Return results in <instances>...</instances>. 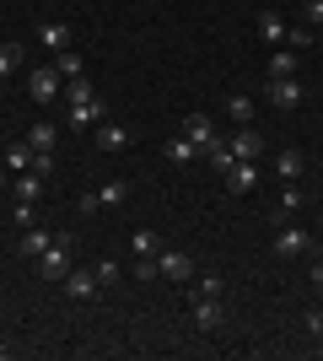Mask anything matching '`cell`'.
Here are the masks:
<instances>
[{
	"label": "cell",
	"instance_id": "1",
	"mask_svg": "<svg viewBox=\"0 0 323 361\" xmlns=\"http://www.w3.org/2000/svg\"><path fill=\"white\" fill-rule=\"evenodd\" d=\"M70 264H76V259H70V238H65V232H54V243L38 254V270H44L49 281H65V270H70Z\"/></svg>",
	"mask_w": 323,
	"mask_h": 361
},
{
	"label": "cell",
	"instance_id": "2",
	"mask_svg": "<svg viewBox=\"0 0 323 361\" xmlns=\"http://www.w3.org/2000/svg\"><path fill=\"white\" fill-rule=\"evenodd\" d=\"M302 97H308V87H302L296 75H270V103H275L280 114H291V108H302Z\"/></svg>",
	"mask_w": 323,
	"mask_h": 361
},
{
	"label": "cell",
	"instance_id": "3",
	"mask_svg": "<svg viewBox=\"0 0 323 361\" xmlns=\"http://www.w3.org/2000/svg\"><path fill=\"white\" fill-rule=\"evenodd\" d=\"M308 248H312V238L302 232V226H291V221L275 226V259H302Z\"/></svg>",
	"mask_w": 323,
	"mask_h": 361
},
{
	"label": "cell",
	"instance_id": "4",
	"mask_svg": "<svg viewBox=\"0 0 323 361\" xmlns=\"http://www.w3.org/2000/svg\"><path fill=\"white\" fill-rule=\"evenodd\" d=\"M97 291H103V281H97V270H76V264L65 270V297H70V302H92Z\"/></svg>",
	"mask_w": 323,
	"mask_h": 361
},
{
	"label": "cell",
	"instance_id": "5",
	"mask_svg": "<svg viewBox=\"0 0 323 361\" xmlns=\"http://www.w3.org/2000/svg\"><path fill=\"white\" fill-rule=\"evenodd\" d=\"M60 81H65V75L54 71V65H38V71L27 75V92H32V103H54V97H60Z\"/></svg>",
	"mask_w": 323,
	"mask_h": 361
},
{
	"label": "cell",
	"instance_id": "6",
	"mask_svg": "<svg viewBox=\"0 0 323 361\" xmlns=\"http://www.w3.org/2000/svg\"><path fill=\"white\" fill-rule=\"evenodd\" d=\"M227 146H232L237 162H259V157H264V135L253 130V124H237V135H232Z\"/></svg>",
	"mask_w": 323,
	"mask_h": 361
},
{
	"label": "cell",
	"instance_id": "7",
	"mask_svg": "<svg viewBox=\"0 0 323 361\" xmlns=\"http://www.w3.org/2000/svg\"><path fill=\"white\" fill-rule=\"evenodd\" d=\"M253 27H259V38H264V44H275V49H286V27H291V22H286V16H280L275 6H264V11L253 16Z\"/></svg>",
	"mask_w": 323,
	"mask_h": 361
},
{
	"label": "cell",
	"instance_id": "8",
	"mask_svg": "<svg viewBox=\"0 0 323 361\" xmlns=\"http://www.w3.org/2000/svg\"><path fill=\"white\" fill-rule=\"evenodd\" d=\"M156 275H167V281H189V275H194V259H189L184 248H162V254H156Z\"/></svg>",
	"mask_w": 323,
	"mask_h": 361
},
{
	"label": "cell",
	"instance_id": "9",
	"mask_svg": "<svg viewBox=\"0 0 323 361\" xmlns=\"http://www.w3.org/2000/svg\"><path fill=\"white\" fill-rule=\"evenodd\" d=\"M178 135H189L194 146H200V157L215 146V124L205 119V114H184V124H178Z\"/></svg>",
	"mask_w": 323,
	"mask_h": 361
},
{
	"label": "cell",
	"instance_id": "10",
	"mask_svg": "<svg viewBox=\"0 0 323 361\" xmlns=\"http://www.w3.org/2000/svg\"><path fill=\"white\" fill-rule=\"evenodd\" d=\"M103 119H108L103 97H87V103H70V130H97Z\"/></svg>",
	"mask_w": 323,
	"mask_h": 361
},
{
	"label": "cell",
	"instance_id": "11",
	"mask_svg": "<svg viewBox=\"0 0 323 361\" xmlns=\"http://www.w3.org/2000/svg\"><path fill=\"white\" fill-rule=\"evenodd\" d=\"M227 189L232 195H253V189H259V167L253 162H232L227 167Z\"/></svg>",
	"mask_w": 323,
	"mask_h": 361
},
{
	"label": "cell",
	"instance_id": "12",
	"mask_svg": "<svg viewBox=\"0 0 323 361\" xmlns=\"http://www.w3.org/2000/svg\"><path fill=\"white\" fill-rule=\"evenodd\" d=\"M38 44L54 49V54H65V49L76 44V32H70V22H44V27H38Z\"/></svg>",
	"mask_w": 323,
	"mask_h": 361
},
{
	"label": "cell",
	"instance_id": "13",
	"mask_svg": "<svg viewBox=\"0 0 323 361\" xmlns=\"http://www.w3.org/2000/svg\"><path fill=\"white\" fill-rule=\"evenodd\" d=\"M194 324H200V329H221V324H227L221 297H194Z\"/></svg>",
	"mask_w": 323,
	"mask_h": 361
},
{
	"label": "cell",
	"instance_id": "14",
	"mask_svg": "<svg viewBox=\"0 0 323 361\" xmlns=\"http://www.w3.org/2000/svg\"><path fill=\"white\" fill-rule=\"evenodd\" d=\"M302 205H308L302 183H286V189H280V200H275V226H280V221H291V216L302 211Z\"/></svg>",
	"mask_w": 323,
	"mask_h": 361
},
{
	"label": "cell",
	"instance_id": "15",
	"mask_svg": "<svg viewBox=\"0 0 323 361\" xmlns=\"http://www.w3.org/2000/svg\"><path fill=\"white\" fill-rule=\"evenodd\" d=\"M302 167H308V157H302L296 146L275 151V173H280V183H296V178H302Z\"/></svg>",
	"mask_w": 323,
	"mask_h": 361
},
{
	"label": "cell",
	"instance_id": "16",
	"mask_svg": "<svg viewBox=\"0 0 323 361\" xmlns=\"http://www.w3.org/2000/svg\"><path fill=\"white\" fill-rule=\"evenodd\" d=\"M129 140H135V135H129L124 124H113V119H103V124H97V151H124Z\"/></svg>",
	"mask_w": 323,
	"mask_h": 361
},
{
	"label": "cell",
	"instance_id": "17",
	"mask_svg": "<svg viewBox=\"0 0 323 361\" xmlns=\"http://www.w3.org/2000/svg\"><path fill=\"white\" fill-rule=\"evenodd\" d=\"M129 248H135V259H156L162 254V238H156L151 226H135V232H129Z\"/></svg>",
	"mask_w": 323,
	"mask_h": 361
},
{
	"label": "cell",
	"instance_id": "18",
	"mask_svg": "<svg viewBox=\"0 0 323 361\" xmlns=\"http://www.w3.org/2000/svg\"><path fill=\"white\" fill-rule=\"evenodd\" d=\"M162 151H167V162H178V167L200 162V146H194V140H189V135H172V140H167V146H162Z\"/></svg>",
	"mask_w": 323,
	"mask_h": 361
},
{
	"label": "cell",
	"instance_id": "19",
	"mask_svg": "<svg viewBox=\"0 0 323 361\" xmlns=\"http://www.w3.org/2000/svg\"><path fill=\"white\" fill-rule=\"evenodd\" d=\"M49 243H54V232H44V226H27V232H22V259H38Z\"/></svg>",
	"mask_w": 323,
	"mask_h": 361
},
{
	"label": "cell",
	"instance_id": "20",
	"mask_svg": "<svg viewBox=\"0 0 323 361\" xmlns=\"http://www.w3.org/2000/svg\"><path fill=\"white\" fill-rule=\"evenodd\" d=\"M227 119L232 124H253V97H248V92H232L227 97Z\"/></svg>",
	"mask_w": 323,
	"mask_h": 361
},
{
	"label": "cell",
	"instance_id": "21",
	"mask_svg": "<svg viewBox=\"0 0 323 361\" xmlns=\"http://www.w3.org/2000/svg\"><path fill=\"white\" fill-rule=\"evenodd\" d=\"M54 71H60L65 81H76V75H87V54H81V49H65L60 60H54Z\"/></svg>",
	"mask_w": 323,
	"mask_h": 361
},
{
	"label": "cell",
	"instance_id": "22",
	"mask_svg": "<svg viewBox=\"0 0 323 361\" xmlns=\"http://www.w3.org/2000/svg\"><path fill=\"white\" fill-rule=\"evenodd\" d=\"M16 200H44V173H16Z\"/></svg>",
	"mask_w": 323,
	"mask_h": 361
},
{
	"label": "cell",
	"instance_id": "23",
	"mask_svg": "<svg viewBox=\"0 0 323 361\" xmlns=\"http://www.w3.org/2000/svg\"><path fill=\"white\" fill-rule=\"evenodd\" d=\"M54 140H60V124H32V130H27L32 151H54Z\"/></svg>",
	"mask_w": 323,
	"mask_h": 361
},
{
	"label": "cell",
	"instance_id": "24",
	"mask_svg": "<svg viewBox=\"0 0 323 361\" xmlns=\"http://www.w3.org/2000/svg\"><path fill=\"white\" fill-rule=\"evenodd\" d=\"M22 71V44H0V81H11Z\"/></svg>",
	"mask_w": 323,
	"mask_h": 361
},
{
	"label": "cell",
	"instance_id": "25",
	"mask_svg": "<svg viewBox=\"0 0 323 361\" xmlns=\"http://www.w3.org/2000/svg\"><path fill=\"white\" fill-rule=\"evenodd\" d=\"M27 167H32V146H27V140H16V146L6 151V173H27Z\"/></svg>",
	"mask_w": 323,
	"mask_h": 361
},
{
	"label": "cell",
	"instance_id": "26",
	"mask_svg": "<svg viewBox=\"0 0 323 361\" xmlns=\"http://www.w3.org/2000/svg\"><path fill=\"white\" fill-rule=\"evenodd\" d=\"M124 200H129V183H124V178H113V183L97 189V205H124Z\"/></svg>",
	"mask_w": 323,
	"mask_h": 361
},
{
	"label": "cell",
	"instance_id": "27",
	"mask_svg": "<svg viewBox=\"0 0 323 361\" xmlns=\"http://www.w3.org/2000/svg\"><path fill=\"white\" fill-rule=\"evenodd\" d=\"M270 75H296V49H275V60H270Z\"/></svg>",
	"mask_w": 323,
	"mask_h": 361
},
{
	"label": "cell",
	"instance_id": "28",
	"mask_svg": "<svg viewBox=\"0 0 323 361\" xmlns=\"http://www.w3.org/2000/svg\"><path fill=\"white\" fill-rule=\"evenodd\" d=\"M205 157H210V167H215V173H227V167L237 162V157H232V146H227V140H215V146L205 151Z\"/></svg>",
	"mask_w": 323,
	"mask_h": 361
},
{
	"label": "cell",
	"instance_id": "29",
	"mask_svg": "<svg viewBox=\"0 0 323 361\" xmlns=\"http://www.w3.org/2000/svg\"><path fill=\"white\" fill-rule=\"evenodd\" d=\"M286 44H291L296 54H302V49H312V44H318V38H312V27H308V22H302V27H286Z\"/></svg>",
	"mask_w": 323,
	"mask_h": 361
},
{
	"label": "cell",
	"instance_id": "30",
	"mask_svg": "<svg viewBox=\"0 0 323 361\" xmlns=\"http://www.w3.org/2000/svg\"><path fill=\"white\" fill-rule=\"evenodd\" d=\"M221 291H227V281H221L215 270H205V275H200V291H194V297H221Z\"/></svg>",
	"mask_w": 323,
	"mask_h": 361
},
{
	"label": "cell",
	"instance_id": "31",
	"mask_svg": "<svg viewBox=\"0 0 323 361\" xmlns=\"http://www.w3.org/2000/svg\"><path fill=\"white\" fill-rule=\"evenodd\" d=\"M302 329H308L312 340H323V307H308V313H302Z\"/></svg>",
	"mask_w": 323,
	"mask_h": 361
},
{
	"label": "cell",
	"instance_id": "32",
	"mask_svg": "<svg viewBox=\"0 0 323 361\" xmlns=\"http://www.w3.org/2000/svg\"><path fill=\"white\" fill-rule=\"evenodd\" d=\"M27 173H44V178H49V173H54V151H32V167H27Z\"/></svg>",
	"mask_w": 323,
	"mask_h": 361
},
{
	"label": "cell",
	"instance_id": "33",
	"mask_svg": "<svg viewBox=\"0 0 323 361\" xmlns=\"http://www.w3.org/2000/svg\"><path fill=\"white\" fill-rule=\"evenodd\" d=\"M11 221L22 226V232H27V226H32V200H16V211H11Z\"/></svg>",
	"mask_w": 323,
	"mask_h": 361
},
{
	"label": "cell",
	"instance_id": "34",
	"mask_svg": "<svg viewBox=\"0 0 323 361\" xmlns=\"http://www.w3.org/2000/svg\"><path fill=\"white\" fill-rule=\"evenodd\" d=\"M97 270V281H103V286H113V281H119V264H113V259H103V264H92Z\"/></svg>",
	"mask_w": 323,
	"mask_h": 361
},
{
	"label": "cell",
	"instance_id": "35",
	"mask_svg": "<svg viewBox=\"0 0 323 361\" xmlns=\"http://www.w3.org/2000/svg\"><path fill=\"white\" fill-rule=\"evenodd\" d=\"M302 16H308V27H323V0H308V6H302Z\"/></svg>",
	"mask_w": 323,
	"mask_h": 361
},
{
	"label": "cell",
	"instance_id": "36",
	"mask_svg": "<svg viewBox=\"0 0 323 361\" xmlns=\"http://www.w3.org/2000/svg\"><path fill=\"white\" fill-rule=\"evenodd\" d=\"M76 211H81V216H97V211H103V205H97V189H92V195H81V200H76Z\"/></svg>",
	"mask_w": 323,
	"mask_h": 361
},
{
	"label": "cell",
	"instance_id": "37",
	"mask_svg": "<svg viewBox=\"0 0 323 361\" xmlns=\"http://www.w3.org/2000/svg\"><path fill=\"white\" fill-rule=\"evenodd\" d=\"M135 275L140 281H156V259H135Z\"/></svg>",
	"mask_w": 323,
	"mask_h": 361
},
{
	"label": "cell",
	"instance_id": "38",
	"mask_svg": "<svg viewBox=\"0 0 323 361\" xmlns=\"http://www.w3.org/2000/svg\"><path fill=\"white\" fill-rule=\"evenodd\" d=\"M308 281H312V286H323V259H318V264L308 270Z\"/></svg>",
	"mask_w": 323,
	"mask_h": 361
},
{
	"label": "cell",
	"instance_id": "39",
	"mask_svg": "<svg viewBox=\"0 0 323 361\" xmlns=\"http://www.w3.org/2000/svg\"><path fill=\"white\" fill-rule=\"evenodd\" d=\"M6 356H11V345H6V340H0V361H6Z\"/></svg>",
	"mask_w": 323,
	"mask_h": 361
},
{
	"label": "cell",
	"instance_id": "40",
	"mask_svg": "<svg viewBox=\"0 0 323 361\" xmlns=\"http://www.w3.org/2000/svg\"><path fill=\"white\" fill-rule=\"evenodd\" d=\"M0 189H6V167H0Z\"/></svg>",
	"mask_w": 323,
	"mask_h": 361
}]
</instances>
